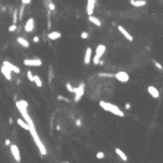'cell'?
Instances as JSON below:
<instances>
[{
  "label": "cell",
  "instance_id": "6da1fadb",
  "mask_svg": "<svg viewBox=\"0 0 163 163\" xmlns=\"http://www.w3.org/2000/svg\"><path fill=\"white\" fill-rule=\"evenodd\" d=\"M99 105H100V107H101L103 110H106V112H109V113H113V115H116V116H119V118H124V116H125L124 110H121L116 105H113V103H109V101L101 100Z\"/></svg>",
  "mask_w": 163,
  "mask_h": 163
},
{
  "label": "cell",
  "instance_id": "7a4b0ae2",
  "mask_svg": "<svg viewBox=\"0 0 163 163\" xmlns=\"http://www.w3.org/2000/svg\"><path fill=\"white\" fill-rule=\"evenodd\" d=\"M28 132L31 134V137H32V140H34V143H35V145H37V147H38V151H40V154H41V156H46V154H47V150H46V147H44V144H43L41 138H40V137H38V134H37V131H35V126H31Z\"/></svg>",
  "mask_w": 163,
  "mask_h": 163
},
{
  "label": "cell",
  "instance_id": "3957f363",
  "mask_svg": "<svg viewBox=\"0 0 163 163\" xmlns=\"http://www.w3.org/2000/svg\"><path fill=\"white\" fill-rule=\"evenodd\" d=\"M105 51H106V46H105V44H99V46L96 47V51H94V56H93V59H91V62H93L94 65H99L101 56L105 55Z\"/></svg>",
  "mask_w": 163,
  "mask_h": 163
},
{
  "label": "cell",
  "instance_id": "277c9868",
  "mask_svg": "<svg viewBox=\"0 0 163 163\" xmlns=\"http://www.w3.org/2000/svg\"><path fill=\"white\" fill-rule=\"evenodd\" d=\"M84 93H85V84L84 82H81L78 87H75V99H74V101L75 103H78L81 99H82V96H84Z\"/></svg>",
  "mask_w": 163,
  "mask_h": 163
},
{
  "label": "cell",
  "instance_id": "5b68a950",
  "mask_svg": "<svg viewBox=\"0 0 163 163\" xmlns=\"http://www.w3.org/2000/svg\"><path fill=\"white\" fill-rule=\"evenodd\" d=\"M25 66H34V68H40L43 65V60L40 57H32V59H25L24 60Z\"/></svg>",
  "mask_w": 163,
  "mask_h": 163
},
{
  "label": "cell",
  "instance_id": "8992f818",
  "mask_svg": "<svg viewBox=\"0 0 163 163\" xmlns=\"http://www.w3.org/2000/svg\"><path fill=\"white\" fill-rule=\"evenodd\" d=\"M9 149H11V153H12V156H13L15 162L19 163V162H21V151H19V147H18L16 144H12V143H11Z\"/></svg>",
  "mask_w": 163,
  "mask_h": 163
},
{
  "label": "cell",
  "instance_id": "52a82bcc",
  "mask_svg": "<svg viewBox=\"0 0 163 163\" xmlns=\"http://www.w3.org/2000/svg\"><path fill=\"white\" fill-rule=\"evenodd\" d=\"M3 66H6L12 74H16V75H19V74H21V69H19V68L16 66V65H13L12 62H9V60H3Z\"/></svg>",
  "mask_w": 163,
  "mask_h": 163
},
{
  "label": "cell",
  "instance_id": "ba28073f",
  "mask_svg": "<svg viewBox=\"0 0 163 163\" xmlns=\"http://www.w3.org/2000/svg\"><path fill=\"white\" fill-rule=\"evenodd\" d=\"M113 78H116L118 81H121V82H128V81H129V75H128V72L121 71V72L115 74V75H113Z\"/></svg>",
  "mask_w": 163,
  "mask_h": 163
},
{
  "label": "cell",
  "instance_id": "9c48e42d",
  "mask_svg": "<svg viewBox=\"0 0 163 163\" xmlns=\"http://www.w3.org/2000/svg\"><path fill=\"white\" fill-rule=\"evenodd\" d=\"M34 28H35V19H34V18H28V21L25 22V27H24L25 32H32Z\"/></svg>",
  "mask_w": 163,
  "mask_h": 163
},
{
  "label": "cell",
  "instance_id": "30bf717a",
  "mask_svg": "<svg viewBox=\"0 0 163 163\" xmlns=\"http://www.w3.org/2000/svg\"><path fill=\"white\" fill-rule=\"evenodd\" d=\"M118 31H119V32L122 34V35H124V38H125V40H128V41H134V37H132L131 34H129V31H128L126 28H124L122 25H119V27H118Z\"/></svg>",
  "mask_w": 163,
  "mask_h": 163
},
{
  "label": "cell",
  "instance_id": "8fae6325",
  "mask_svg": "<svg viewBox=\"0 0 163 163\" xmlns=\"http://www.w3.org/2000/svg\"><path fill=\"white\" fill-rule=\"evenodd\" d=\"M91 59H93V49L87 47V49H85V55H84V63L85 65H90L91 63Z\"/></svg>",
  "mask_w": 163,
  "mask_h": 163
},
{
  "label": "cell",
  "instance_id": "7c38bea8",
  "mask_svg": "<svg viewBox=\"0 0 163 163\" xmlns=\"http://www.w3.org/2000/svg\"><path fill=\"white\" fill-rule=\"evenodd\" d=\"M147 93L150 94L153 99H159L160 97V93H159L157 87H154V85H149V87H147Z\"/></svg>",
  "mask_w": 163,
  "mask_h": 163
},
{
  "label": "cell",
  "instance_id": "4fadbf2b",
  "mask_svg": "<svg viewBox=\"0 0 163 163\" xmlns=\"http://www.w3.org/2000/svg\"><path fill=\"white\" fill-rule=\"evenodd\" d=\"M96 2L97 0H87V6H85V12H87V15H93L94 7H96Z\"/></svg>",
  "mask_w": 163,
  "mask_h": 163
},
{
  "label": "cell",
  "instance_id": "5bb4252c",
  "mask_svg": "<svg viewBox=\"0 0 163 163\" xmlns=\"http://www.w3.org/2000/svg\"><path fill=\"white\" fill-rule=\"evenodd\" d=\"M47 38L51 40V41H56V40H60V38H62V34L59 32V31H50L49 35H47Z\"/></svg>",
  "mask_w": 163,
  "mask_h": 163
},
{
  "label": "cell",
  "instance_id": "9a60e30c",
  "mask_svg": "<svg viewBox=\"0 0 163 163\" xmlns=\"http://www.w3.org/2000/svg\"><path fill=\"white\" fill-rule=\"evenodd\" d=\"M16 124H18V125L22 128V129H25V131H30V125L24 121V118H21V116H19L18 119H16Z\"/></svg>",
  "mask_w": 163,
  "mask_h": 163
},
{
  "label": "cell",
  "instance_id": "2e32d148",
  "mask_svg": "<svg viewBox=\"0 0 163 163\" xmlns=\"http://www.w3.org/2000/svg\"><path fill=\"white\" fill-rule=\"evenodd\" d=\"M2 75L5 76V78L7 80V81H12V72L7 69L6 66H2Z\"/></svg>",
  "mask_w": 163,
  "mask_h": 163
},
{
  "label": "cell",
  "instance_id": "e0dca14e",
  "mask_svg": "<svg viewBox=\"0 0 163 163\" xmlns=\"http://www.w3.org/2000/svg\"><path fill=\"white\" fill-rule=\"evenodd\" d=\"M16 41H18V44L22 46L24 49H30V41L25 40L24 37H18V38H16Z\"/></svg>",
  "mask_w": 163,
  "mask_h": 163
},
{
  "label": "cell",
  "instance_id": "ac0fdd59",
  "mask_svg": "<svg viewBox=\"0 0 163 163\" xmlns=\"http://www.w3.org/2000/svg\"><path fill=\"white\" fill-rule=\"evenodd\" d=\"M88 21L91 22V24H94L96 27H99V28H101V21L99 19V18H96V16H93V15H88Z\"/></svg>",
  "mask_w": 163,
  "mask_h": 163
},
{
  "label": "cell",
  "instance_id": "d6986e66",
  "mask_svg": "<svg viewBox=\"0 0 163 163\" xmlns=\"http://www.w3.org/2000/svg\"><path fill=\"white\" fill-rule=\"evenodd\" d=\"M115 153L118 154V157H121V160H124V162H128V156H126V154L121 150V149H119V147H116L115 149Z\"/></svg>",
  "mask_w": 163,
  "mask_h": 163
},
{
  "label": "cell",
  "instance_id": "ffe728a7",
  "mask_svg": "<svg viewBox=\"0 0 163 163\" xmlns=\"http://www.w3.org/2000/svg\"><path fill=\"white\" fill-rule=\"evenodd\" d=\"M131 5L134 7H144L147 5V2H145V0H131Z\"/></svg>",
  "mask_w": 163,
  "mask_h": 163
},
{
  "label": "cell",
  "instance_id": "44dd1931",
  "mask_svg": "<svg viewBox=\"0 0 163 163\" xmlns=\"http://www.w3.org/2000/svg\"><path fill=\"white\" fill-rule=\"evenodd\" d=\"M32 82L35 84V85H37L38 88H41V87H43V80L40 78L38 75H34V80H32Z\"/></svg>",
  "mask_w": 163,
  "mask_h": 163
},
{
  "label": "cell",
  "instance_id": "7402d4cb",
  "mask_svg": "<svg viewBox=\"0 0 163 163\" xmlns=\"http://www.w3.org/2000/svg\"><path fill=\"white\" fill-rule=\"evenodd\" d=\"M65 88L69 91V93H75V87H74L71 82H66V84H65Z\"/></svg>",
  "mask_w": 163,
  "mask_h": 163
},
{
  "label": "cell",
  "instance_id": "603a6c76",
  "mask_svg": "<svg viewBox=\"0 0 163 163\" xmlns=\"http://www.w3.org/2000/svg\"><path fill=\"white\" fill-rule=\"evenodd\" d=\"M46 6L49 7V11H55V9H56V6H55V3L51 2V0H47V2H46Z\"/></svg>",
  "mask_w": 163,
  "mask_h": 163
},
{
  "label": "cell",
  "instance_id": "cb8c5ba5",
  "mask_svg": "<svg viewBox=\"0 0 163 163\" xmlns=\"http://www.w3.org/2000/svg\"><path fill=\"white\" fill-rule=\"evenodd\" d=\"M153 65L156 66V68H157L159 71H163V66H162V63H159L157 60H153Z\"/></svg>",
  "mask_w": 163,
  "mask_h": 163
},
{
  "label": "cell",
  "instance_id": "d4e9b609",
  "mask_svg": "<svg viewBox=\"0 0 163 163\" xmlns=\"http://www.w3.org/2000/svg\"><path fill=\"white\" fill-rule=\"evenodd\" d=\"M16 30H18V25H16V24H12L11 27H9V32H13V31H16Z\"/></svg>",
  "mask_w": 163,
  "mask_h": 163
},
{
  "label": "cell",
  "instance_id": "484cf974",
  "mask_svg": "<svg viewBox=\"0 0 163 163\" xmlns=\"http://www.w3.org/2000/svg\"><path fill=\"white\" fill-rule=\"evenodd\" d=\"M105 156H106V154L103 153V151H99V153L96 154V157H97V159H100V160H101V159H105Z\"/></svg>",
  "mask_w": 163,
  "mask_h": 163
},
{
  "label": "cell",
  "instance_id": "4316f807",
  "mask_svg": "<svg viewBox=\"0 0 163 163\" xmlns=\"http://www.w3.org/2000/svg\"><path fill=\"white\" fill-rule=\"evenodd\" d=\"M27 78H28V80L32 82V80H34V74H32L31 71H28V72H27Z\"/></svg>",
  "mask_w": 163,
  "mask_h": 163
},
{
  "label": "cell",
  "instance_id": "83f0119b",
  "mask_svg": "<svg viewBox=\"0 0 163 163\" xmlns=\"http://www.w3.org/2000/svg\"><path fill=\"white\" fill-rule=\"evenodd\" d=\"M81 38H82V40H87V38H88V32H87V31H82V32H81Z\"/></svg>",
  "mask_w": 163,
  "mask_h": 163
},
{
  "label": "cell",
  "instance_id": "f1b7e54d",
  "mask_svg": "<svg viewBox=\"0 0 163 163\" xmlns=\"http://www.w3.org/2000/svg\"><path fill=\"white\" fill-rule=\"evenodd\" d=\"M53 80V69L51 68H49V81Z\"/></svg>",
  "mask_w": 163,
  "mask_h": 163
},
{
  "label": "cell",
  "instance_id": "f546056e",
  "mask_svg": "<svg viewBox=\"0 0 163 163\" xmlns=\"http://www.w3.org/2000/svg\"><path fill=\"white\" fill-rule=\"evenodd\" d=\"M57 100H60V101H66V103H69V100H68L66 97H63V96H57Z\"/></svg>",
  "mask_w": 163,
  "mask_h": 163
},
{
  "label": "cell",
  "instance_id": "4dcf8cb0",
  "mask_svg": "<svg viewBox=\"0 0 163 163\" xmlns=\"http://www.w3.org/2000/svg\"><path fill=\"white\" fill-rule=\"evenodd\" d=\"M99 76H109V78H113V74H99Z\"/></svg>",
  "mask_w": 163,
  "mask_h": 163
},
{
  "label": "cell",
  "instance_id": "1f68e13d",
  "mask_svg": "<svg viewBox=\"0 0 163 163\" xmlns=\"http://www.w3.org/2000/svg\"><path fill=\"white\" fill-rule=\"evenodd\" d=\"M21 3L25 5V6H28V5H31V0H21Z\"/></svg>",
  "mask_w": 163,
  "mask_h": 163
},
{
  "label": "cell",
  "instance_id": "d6a6232c",
  "mask_svg": "<svg viewBox=\"0 0 163 163\" xmlns=\"http://www.w3.org/2000/svg\"><path fill=\"white\" fill-rule=\"evenodd\" d=\"M32 43H35V44H37V43H40V37H38V35H34V38H32Z\"/></svg>",
  "mask_w": 163,
  "mask_h": 163
},
{
  "label": "cell",
  "instance_id": "836d02e7",
  "mask_svg": "<svg viewBox=\"0 0 163 163\" xmlns=\"http://www.w3.org/2000/svg\"><path fill=\"white\" fill-rule=\"evenodd\" d=\"M75 125H76V126H81V125H82V121H81V119H76V121H75Z\"/></svg>",
  "mask_w": 163,
  "mask_h": 163
},
{
  "label": "cell",
  "instance_id": "e575fe53",
  "mask_svg": "<svg viewBox=\"0 0 163 163\" xmlns=\"http://www.w3.org/2000/svg\"><path fill=\"white\" fill-rule=\"evenodd\" d=\"M125 109H131V103H126V105H125Z\"/></svg>",
  "mask_w": 163,
  "mask_h": 163
}]
</instances>
